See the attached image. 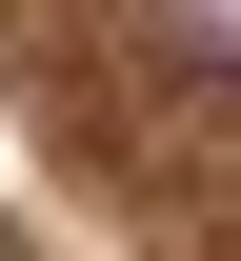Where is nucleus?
Listing matches in <instances>:
<instances>
[{
	"mask_svg": "<svg viewBox=\"0 0 241 261\" xmlns=\"http://www.w3.org/2000/svg\"><path fill=\"white\" fill-rule=\"evenodd\" d=\"M161 40H181V81H221V40H241V0H161Z\"/></svg>",
	"mask_w": 241,
	"mask_h": 261,
	"instance_id": "1",
	"label": "nucleus"
}]
</instances>
